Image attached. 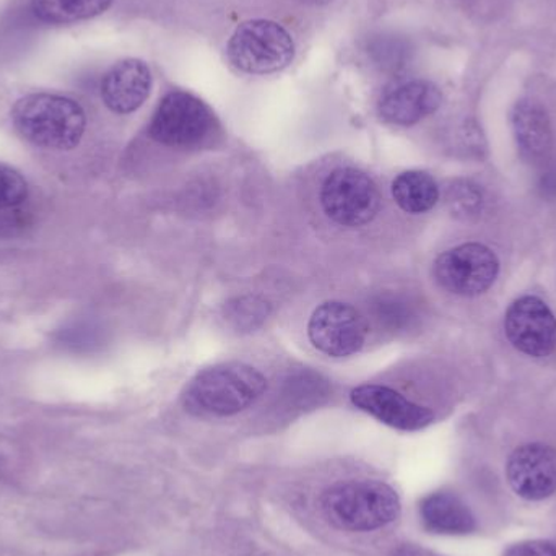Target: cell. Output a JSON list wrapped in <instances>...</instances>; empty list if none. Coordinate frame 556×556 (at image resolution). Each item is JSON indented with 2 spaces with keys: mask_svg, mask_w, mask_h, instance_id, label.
<instances>
[{
  "mask_svg": "<svg viewBox=\"0 0 556 556\" xmlns=\"http://www.w3.org/2000/svg\"><path fill=\"white\" fill-rule=\"evenodd\" d=\"M500 273L498 257L490 248L479 243L460 244L438 257L434 277L438 283L459 296L485 293Z\"/></svg>",
  "mask_w": 556,
  "mask_h": 556,
  "instance_id": "52a82bcc",
  "label": "cell"
},
{
  "mask_svg": "<svg viewBox=\"0 0 556 556\" xmlns=\"http://www.w3.org/2000/svg\"><path fill=\"white\" fill-rule=\"evenodd\" d=\"M513 130L519 149L529 159L545 155L552 146V124L547 111L534 100L516 103L511 114Z\"/></svg>",
  "mask_w": 556,
  "mask_h": 556,
  "instance_id": "9a60e30c",
  "label": "cell"
},
{
  "mask_svg": "<svg viewBox=\"0 0 556 556\" xmlns=\"http://www.w3.org/2000/svg\"><path fill=\"white\" fill-rule=\"evenodd\" d=\"M28 195L25 179L12 166L0 163V208L15 207Z\"/></svg>",
  "mask_w": 556,
  "mask_h": 556,
  "instance_id": "d6986e66",
  "label": "cell"
},
{
  "mask_svg": "<svg viewBox=\"0 0 556 556\" xmlns=\"http://www.w3.org/2000/svg\"><path fill=\"white\" fill-rule=\"evenodd\" d=\"M320 204L330 220L342 227L356 228L369 224L378 215L381 195L366 173L339 168L324 181Z\"/></svg>",
  "mask_w": 556,
  "mask_h": 556,
  "instance_id": "8992f818",
  "label": "cell"
},
{
  "mask_svg": "<svg viewBox=\"0 0 556 556\" xmlns=\"http://www.w3.org/2000/svg\"><path fill=\"white\" fill-rule=\"evenodd\" d=\"M421 521L428 531L443 535H467L477 529L469 506L453 493H431L420 505Z\"/></svg>",
  "mask_w": 556,
  "mask_h": 556,
  "instance_id": "5bb4252c",
  "label": "cell"
},
{
  "mask_svg": "<svg viewBox=\"0 0 556 556\" xmlns=\"http://www.w3.org/2000/svg\"><path fill=\"white\" fill-rule=\"evenodd\" d=\"M451 207L456 215H463V217H472V215H479L480 208H482V194L476 186L470 182H457L451 188L450 198Z\"/></svg>",
  "mask_w": 556,
  "mask_h": 556,
  "instance_id": "ffe728a7",
  "label": "cell"
},
{
  "mask_svg": "<svg viewBox=\"0 0 556 556\" xmlns=\"http://www.w3.org/2000/svg\"><path fill=\"white\" fill-rule=\"evenodd\" d=\"M152 90V72L139 59H124L104 75L101 97L113 113L129 114L139 110Z\"/></svg>",
  "mask_w": 556,
  "mask_h": 556,
  "instance_id": "4fadbf2b",
  "label": "cell"
},
{
  "mask_svg": "<svg viewBox=\"0 0 556 556\" xmlns=\"http://www.w3.org/2000/svg\"><path fill=\"white\" fill-rule=\"evenodd\" d=\"M350 399L356 408L395 430H424L434 420V414L430 408L408 401L407 397L386 386H359L353 389Z\"/></svg>",
  "mask_w": 556,
  "mask_h": 556,
  "instance_id": "8fae6325",
  "label": "cell"
},
{
  "mask_svg": "<svg viewBox=\"0 0 556 556\" xmlns=\"http://www.w3.org/2000/svg\"><path fill=\"white\" fill-rule=\"evenodd\" d=\"M506 477L513 492L521 498H551L556 492V451L542 443L518 447L506 464Z\"/></svg>",
  "mask_w": 556,
  "mask_h": 556,
  "instance_id": "30bf717a",
  "label": "cell"
},
{
  "mask_svg": "<svg viewBox=\"0 0 556 556\" xmlns=\"http://www.w3.org/2000/svg\"><path fill=\"white\" fill-rule=\"evenodd\" d=\"M113 0H31L36 18L52 25L94 18L110 9Z\"/></svg>",
  "mask_w": 556,
  "mask_h": 556,
  "instance_id": "e0dca14e",
  "label": "cell"
},
{
  "mask_svg": "<svg viewBox=\"0 0 556 556\" xmlns=\"http://www.w3.org/2000/svg\"><path fill=\"white\" fill-rule=\"evenodd\" d=\"M267 379L247 363H222L198 372L186 386V410L199 417H230L266 392Z\"/></svg>",
  "mask_w": 556,
  "mask_h": 556,
  "instance_id": "6da1fadb",
  "label": "cell"
},
{
  "mask_svg": "<svg viewBox=\"0 0 556 556\" xmlns=\"http://www.w3.org/2000/svg\"><path fill=\"white\" fill-rule=\"evenodd\" d=\"M214 129V113L204 101L186 91H172L160 101L149 132L163 146L192 149L205 142Z\"/></svg>",
  "mask_w": 556,
  "mask_h": 556,
  "instance_id": "5b68a950",
  "label": "cell"
},
{
  "mask_svg": "<svg viewBox=\"0 0 556 556\" xmlns=\"http://www.w3.org/2000/svg\"><path fill=\"white\" fill-rule=\"evenodd\" d=\"M443 103V93L433 81H395L379 98V116L394 126H414L430 114L437 113Z\"/></svg>",
  "mask_w": 556,
  "mask_h": 556,
  "instance_id": "7c38bea8",
  "label": "cell"
},
{
  "mask_svg": "<svg viewBox=\"0 0 556 556\" xmlns=\"http://www.w3.org/2000/svg\"><path fill=\"white\" fill-rule=\"evenodd\" d=\"M320 509L333 528L369 532L401 516V498L392 486L375 480L337 483L320 496Z\"/></svg>",
  "mask_w": 556,
  "mask_h": 556,
  "instance_id": "3957f363",
  "label": "cell"
},
{
  "mask_svg": "<svg viewBox=\"0 0 556 556\" xmlns=\"http://www.w3.org/2000/svg\"><path fill=\"white\" fill-rule=\"evenodd\" d=\"M307 336L311 343L324 355L345 358L363 349L368 326L365 317L352 304L327 301L316 307L311 316Z\"/></svg>",
  "mask_w": 556,
  "mask_h": 556,
  "instance_id": "ba28073f",
  "label": "cell"
},
{
  "mask_svg": "<svg viewBox=\"0 0 556 556\" xmlns=\"http://www.w3.org/2000/svg\"><path fill=\"white\" fill-rule=\"evenodd\" d=\"M12 121L23 139L49 150H72L87 127L84 108L61 94L35 93L16 101Z\"/></svg>",
  "mask_w": 556,
  "mask_h": 556,
  "instance_id": "7a4b0ae2",
  "label": "cell"
},
{
  "mask_svg": "<svg viewBox=\"0 0 556 556\" xmlns=\"http://www.w3.org/2000/svg\"><path fill=\"white\" fill-rule=\"evenodd\" d=\"M408 556H431V555L424 554V552H421V554H420V552H415L414 555H408Z\"/></svg>",
  "mask_w": 556,
  "mask_h": 556,
  "instance_id": "603a6c76",
  "label": "cell"
},
{
  "mask_svg": "<svg viewBox=\"0 0 556 556\" xmlns=\"http://www.w3.org/2000/svg\"><path fill=\"white\" fill-rule=\"evenodd\" d=\"M366 54L372 65L386 72H397L407 67L410 62L414 49L407 39L397 35H389V33H381V35L372 36L366 45Z\"/></svg>",
  "mask_w": 556,
  "mask_h": 556,
  "instance_id": "ac0fdd59",
  "label": "cell"
},
{
  "mask_svg": "<svg viewBox=\"0 0 556 556\" xmlns=\"http://www.w3.org/2000/svg\"><path fill=\"white\" fill-rule=\"evenodd\" d=\"M307 3H314V5H323V3L330 2V0H304Z\"/></svg>",
  "mask_w": 556,
  "mask_h": 556,
  "instance_id": "7402d4cb",
  "label": "cell"
},
{
  "mask_svg": "<svg viewBox=\"0 0 556 556\" xmlns=\"http://www.w3.org/2000/svg\"><path fill=\"white\" fill-rule=\"evenodd\" d=\"M228 58L244 74L269 75L283 71L294 58L290 33L270 20H250L238 26L228 42Z\"/></svg>",
  "mask_w": 556,
  "mask_h": 556,
  "instance_id": "277c9868",
  "label": "cell"
},
{
  "mask_svg": "<svg viewBox=\"0 0 556 556\" xmlns=\"http://www.w3.org/2000/svg\"><path fill=\"white\" fill-rule=\"evenodd\" d=\"M503 556H556V544L552 541H526L511 545Z\"/></svg>",
  "mask_w": 556,
  "mask_h": 556,
  "instance_id": "44dd1931",
  "label": "cell"
},
{
  "mask_svg": "<svg viewBox=\"0 0 556 556\" xmlns=\"http://www.w3.org/2000/svg\"><path fill=\"white\" fill-rule=\"evenodd\" d=\"M505 332L515 349L545 358L556 349V317L538 296H521L508 307Z\"/></svg>",
  "mask_w": 556,
  "mask_h": 556,
  "instance_id": "9c48e42d",
  "label": "cell"
},
{
  "mask_svg": "<svg viewBox=\"0 0 556 556\" xmlns=\"http://www.w3.org/2000/svg\"><path fill=\"white\" fill-rule=\"evenodd\" d=\"M395 204L407 214H425L440 201V188L425 172H405L392 182Z\"/></svg>",
  "mask_w": 556,
  "mask_h": 556,
  "instance_id": "2e32d148",
  "label": "cell"
}]
</instances>
